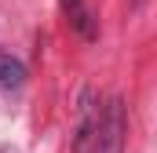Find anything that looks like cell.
Returning <instances> with one entry per match:
<instances>
[{"label":"cell","instance_id":"1","mask_svg":"<svg viewBox=\"0 0 157 153\" xmlns=\"http://www.w3.org/2000/svg\"><path fill=\"white\" fill-rule=\"evenodd\" d=\"M124 131H128L124 102L121 99H110L106 106H99L95 131H91V150L88 153H121L124 150Z\"/></svg>","mask_w":157,"mask_h":153},{"label":"cell","instance_id":"2","mask_svg":"<svg viewBox=\"0 0 157 153\" xmlns=\"http://www.w3.org/2000/svg\"><path fill=\"white\" fill-rule=\"evenodd\" d=\"M59 4H62V15H66V22H70L73 33H80L84 40H95V37H99L95 18H91V11H88L84 0H59Z\"/></svg>","mask_w":157,"mask_h":153},{"label":"cell","instance_id":"3","mask_svg":"<svg viewBox=\"0 0 157 153\" xmlns=\"http://www.w3.org/2000/svg\"><path fill=\"white\" fill-rule=\"evenodd\" d=\"M22 80H26V66H22L15 55H4V51H0V84H4V88H18Z\"/></svg>","mask_w":157,"mask_h":153}]
</instances>
